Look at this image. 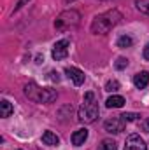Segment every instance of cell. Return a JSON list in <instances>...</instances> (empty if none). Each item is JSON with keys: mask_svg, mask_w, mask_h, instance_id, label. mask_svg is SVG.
<instances>
[{"mask_svg": "<svg viewBox=\"0 0 149 150\" xmlns=\"http://www.w3.org/2000/svg\"><path fill=\"white\" fill-rule=\"evenodd\" d=\"M114 67H116L117 70H125V68L128 67V59H126V58H117L116 63H114Z\"/></svg>", "mask_w": 149, "mask_h": 150, "instance_id": "ffe728a7", "label": "cell"}, {"mask_svg": "<svg viewBox=\"0 0 149 150\" xmlns=\"http://www.w3.org/2000/svg\"><path fill=\"white\" fill-rule=\"evenodd\" d=\"M125 126H126V122H125L121 117H112V119H109V120H105V124H104L105 131L114 133V134L123 133V131H125Z\"/></svg>", "mask_w": 149, "mask_h": 150, "instance_id": "5b68a950", "label": "cell"}, {"mask_svg": "<svg viewBox=\"0 0 149 150\" xmlns=\"http://www.w3.org/2000/svg\"><path fill=\"white\" fill-rule=\"evenodd\" d=\"M42 142H44L46 145H49V147H56V145L60 143V138H58L53 131H46V133L42 134Z\"/></svg>", "mask_w": 149, "mask_h": 150, "instance_id": "4fadbf2b", "label": "cell"}, {"mask_svg": "<svg viewBox=\"0 0 149 150\" xmlns=\"http://www.w3.org/2000/svg\"><path fill=\"white\" fill-rule=\"evenodd\" d=\"M125 122H132V120H137L139 117H142V115H139V113H135V112H126V113H121L119 115Z\"/></svg>", "mask_w": 149, "mask_h": 150, "instance_id": "ac0fdd59", "label": "cell"}, {"mask_svg": "<svg viewBox=\"0 0 149 150\" xmlns=\"http://www.w3.org/2000/svg\"><path fill=\"white\" fill-rule=\"evenodd\" d=\"M133 84H135L137 89H144V87H148L149 74L148 72H139V74H135L133 75Z\"/></svg>", "mask_w": 149, "mask_h": 150, "instance_id": "9c48e42d", "label": "cell"}, {"mask_svg": "<svg viewBox=\"0 0 149 150\" xmlns=\"http://www.w3.org/2000/svg\"><path fill=\"white\" fill-rule=\"evenodd\" d=\"M27 2H30V0H18V4H16V7H14V12H18V11H19Z\"/></svg>", "mask_w": 149, "mask_h": 150, "instance_id": "603a6c76", "label": "cell"}, {"mask_svg": "<svg viewBox=\"0 0 149 150\" xmlns=\"http://www.w3.org/2000/svg\"><path fill=\"white\" fill-rule=\"evenodd\" d=\"M12 112H14L12 105H11L7 100H2V101H0V117H2V119H7V117H11Z\"/></svg>", "mask_w": 149, "mask_h": 150, "instance_id": "5bb4252c", "label": "cell"}, {"mask_svg": "<svg viewBox=\"0 0 149 150\" xmlns=\"http://www.w3.org/2000/svg\"><path fill=\"white\" fill-rule=\"evenodd\" d=\"M49 80H53V82H60V74L54 72V70H51V72H49Z\"/></svg>", "mask_w": 149, "mask_h": 150, "instance_id": "44dd1931", "label": "cell"}, {"mask_svg": "<svg viewBox=\"0 0 149 150\" xmlns=\"http://www.w3.org/2000/svg\"><path fill=\"white\" fill-rule=\"evenodd\" d=\"M58 98V93L51 87H44L42 89V98H40V103H53L54 100Z\"/></svg>", "mask_w": 149, "mask_h": 150, "instance_id": "8fae6325", "label": "cell"}, {"mask_svg": "<svg viewBox=\"0 0 149 150\" xmlns=\"http://www.w3.org/2000/svg\"><path fill=\"white\" fill-rule=\"evenodd\" d=\"M79 21H81V14L77 11H74V9L63 11L54 21V28L56 30H70V28H75L79 25Z\"/></svg>", "mask_w": 149, "mask_h": 150, "instance_id": "3957f363", "label": "cell"}, {"mask_svg": "<svg viewBox=\"0 0 149 150\" xmlns=\"http://www.w3.org/2000/svg\"><path fill=\"white\" fill-rule=\"evenodd\" d=\"M65 75L74 82L75 86H82L84 84V74L79 68H75V67H67L65 68Z\"/></svg>", "mask_w": 149, "mask_h": 150, "instance_id": "ba28073f", "label": "cell"}, {"mask_svg": "<svg viewBox=\"0 0 149 150\" xmlns=\"http://www.w3.org/2000/svg\"><path fill=\"white\" fill-rule=\"evenodd\" d=\"M140 129H142L144 133H149V119H144V120L140 122Z\"/></svg>", "mask_w": 149, "mask_h": 150, "instance_id": "7402d4cb", "label": "cell"}, {"mask_svg": "<svg viewBox=\"0 0 149 150\" xmlns=\"http://www.w3.org/2000/svg\"><path fill=\"white\" fill-rule=\"evenodd\" d=\"M65 2H74V0H65Z\"/></svg>", "mask_w": 149, "mask_h": 150, "instance_id": "d4e9b609", "label": "cell"}, {"mask_svg": "<svg viewBox=\"0 0 149 150\" xmlns=\"http://www.w3.org/2000/svg\"><path fill=\"white\" fill-rule=\"evenodd\" d=\"M123 105H125V98L123 96H117V94L107 98V101H105V107L107 108H121Z\"/></svg>", "mask_w": 149, "mask_h": 150, "instance_id": "7c38bea8", "label": "cell"}, {"mask_svg": "<svg viewBox=\"0 0 149 150\" xmlns=\"http://www.w3.org/2000/svg\"><path fill=\"white\" fill-rule=\"evenodd\" d=\"M135 5H137V9L140 12L149 16V0H135Z\"/></svg>", "mask_w": 149, "mask_h": 150, "instance_id": "e0dca14e", "label": "cell"}, {"mask_svg": "<svg viewBox=\"0 0 149 150\" xmlns=\"http://www.w3.org/2000/svg\"><path fill=\"white\" fill-rule=\"evenodd\" d=\"M98 150H117V143L114 140H102L100 145H98Z\"/></svg>", "mask_w": 149, "mask_h": 150, "instance_id": "9a60e30c", "label": "cell"}, {"mask_svg": "<svg viewBox=\"0 0 149 150\" xmlns=\"http://www.w3.org/2000/svg\"><path fill=\"white\" fill-rule=\"evenodd\" d=\"M88 140V129L86 127H82V129H77L74 134H72V143H74L75 147H81V145H84V142Z\"/></svg>", "mask_w": 149, "mask_h": 150, "instance_id": "30bf717a", "label": "cell"}, {"mask_svg": "<svg viewBox=\"0 0 149 150\" xmlns=\"http://www.w3.org/2000/svg\"><path fill=\"white\" fill-rule=\"evenodd\" d=\"M117 89H119V82H117L116 79L107 80V84H105V91H109V93H116Z\"/></svg>", "mask_w": 149, "mask_h": 150, "instance_id": "d6986e66", "label": "cell"}, {"mask_svg": "<svg viewBox=\"0 0 149 150\" xmlns=\"http://www.w3.org/2000/svg\"><path fill=\"white\" fill-rule=\"evenodd\" d=\"M69 45H70V42H69L67 38L58 40V42L53 45V51H51L53 59H54V61H62V59H65V58L69 56Z\"/></svg>", "mask_w": 149, "mask_h": 150, "instance_id": "277c9868", "label": "cell"}, {"mask_svg": "<svg viewBox=\"0 0 149 150\" xmlns=\"http://www.w3.org/2000/svg\"><path fill=\"white\" fill-rule=\"evenodd\" d=\"M132 44H133V38L130 37V35H121V37L117 38V47H121V49L132 47Z\"/></svg>", "mask_w": 149, "mask_h": 150, "instance_id": "2e32d148", "label": "cell"}, {"mask_svg": "<svg viewBox=\"0 0 149 150\" xmlns=\"http://www.w3.org/2000/svg\"><path fill=\"white\" fill-rule=\"evenodd\" d=\"M142 54H144V58H146V59H149V44L144 47V52H142Z\"/></svg>", "mask_w": 149, "mask_h": 150, "instance_id": "cb8c5ba5", "label": "cell"}, {"mask_svg": "<svg viewBox=\"0 0 149 150\" xmlns=\"http://www.w3.org/2000/svg\"><path fill=\"white\" fill-rule=\"evenodd\" d=\"M123 19V14L117 11V9H112V11H107L100 16H97L93 21H91V33L95 35H104L107 32H111L112 28Z\"/></svg>", "mask_w": 149, "mask_h": 150, "instance_id": "6da1fadb", "label": "cell"}, {"mask_svg": "<svg viewBox=\"0 0 149 150\" xmlns=\"http://www.w3.org/2000/svg\"><path fill=\"white\" fill-rule=\"evenodd\" d=\"M98 117V103L95 100V94L93 93H86L84 94V101L79 108V113H77V119L81 122H86V124H91L95 122Z\"/></svg>", "mask_w": 149, "mask_h": 150, "instance_id": "7a4b0ae2", "label": "cell"}, {"mask_svg": "<svg viewBox=\"0 0 149 150\" xmlns=\"http://www.w3.org/2000/svg\"><path fill=\"white\" fill-rule=\"evenodd\" d=\"M42 89H44V87H39L35 82H28V84L25 86V94L28 96V100H32V101H35V103H40Z\"/></svg>", "mask_w": 149, "mask_h": 150, "instance_id": "52a82bcc", "label": "cell"}, {"mask_svg": "<svg viewBox=\"0 0 149 150\" xmlns=\"http://www.w3.org/2000/svg\"><path fill=\"white\" fill-rule=\"evenodd\" d=\"M125 150H148V145L139 134H130L125 142Z\"/></svg>", "mask_w": 149, "mask_h": 150, "instance_id": "8992f818", "label": "cell"}]
</instances>
